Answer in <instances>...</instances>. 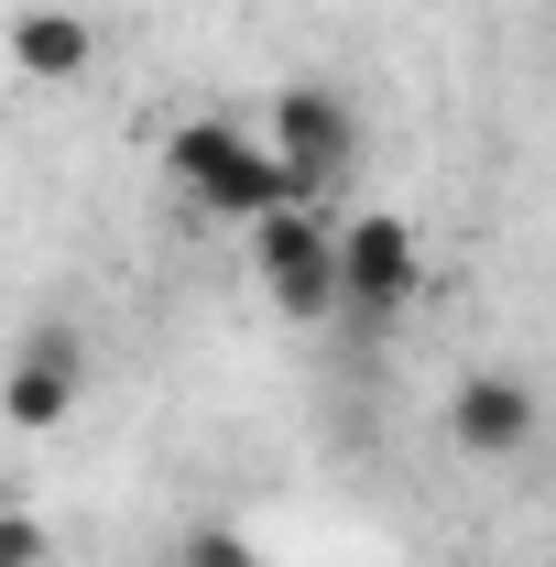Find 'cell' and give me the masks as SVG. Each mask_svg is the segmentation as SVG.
<instances>
[{
    "label": "cell",
    "mask_w": 556,
    "mask_h": 567,
    "mask_svg": "<svg viewBox=\"0 0 556 567\" xmlns=\"http://www.w3.org/2000/svg\"><path fill=\"white\" fill-rule=\"evenodd\" d=\"M164 164H175V186L208 218H240V229H262L274 208H306L295 175H284V153L251 142V132H229V121H186V132L164 142Z\"/></svg>",
    "instance_id": "obj_1"
},
{
    "label": "cell",
    "mask_w": 556,
    "mask_h": 567,
    "mask_svg": "<svg viewBox=\"0 0 556 567\" xmlns=\"http://www.w3.org/2000/svg\"><path fill=\"white\" fill-rule=\"evenodd\" d=\"M251 274L274 284L284 317H339V208H274L251 229Z\"/></svg>",
    "instance_id": "obj_2"
},
{
    "label": "cell",
    "mask_w": 556,
    "mask_h": 567,
    "mask_svg": "<svg viewBox=\"0 0 556 567\" xmlns=\"http://www.w3.org/2000/svg\"><path fill=\"white\" fill-rule=\"evenodd\" d=\"M274 153H284V175H295L306 208H339V197H349V164H360L349 99H339V87H284V99H274Z\"/></svg>",
    "instance_id": "obj_3"
},
{
    "label": "cell",
    "mask_w": 556,
    "mask_h": 567,
    "mask_svg": "<svg viewBox=\"0 0 556 567\" xmlns=\"http://www.w3.org/2000/svg\"><path fill=\"white\" fill-rule=\"evenodd\" d=\"M415 284H425V240L404 229L393 208H360V218H339V306L349 317H404L415 306Z\"/></svg>",
    "instance_id": "obj_4"
},
{
    "label": "cell",
    "mask_w": 556,
    "mask_h": 567,
    "mask_svg": "<svg viewBox=\"0 0 556 567\" xmlns=\"http://www.w3.org/2000/svg\"><path fill=\"white\" fill-rule=\"evenodd\" d=\"M76 393H87V350H76V328H33L11 371H0V425H22V436H55L76 415Z\"/></svg>",
    "instance_id": "obj_5"
},
{
    "label": "cell",
    "mask_w": 556,
    "mask_h": 567,
    "mask_svg": "<svg viewBox=\"0 0 556 567\" xmlns=\"http://www.w3.org/2000/svg\"><path fill=\"white\" fill-rule=\"evenodd\" d=\"M447 447L459 458H524L535 447V382L524 371H470L447 393Z\"/></svg>",
    "instance_id": "obj_6"
},
{
    "label": "cell",
    "mask_w": 556,
    "mask_h": 567,
    "mask_svg": "<svg viewBox=\"0 0 556 567\" xmlns=\"http://www.w3.org/2000/svg\"><path fill=\"white\" fill-rule=\"evenodd\" d=\"M11 66L44 76V87H76V76L99 66V33H87V11H66V0H33V11L11 22Z\"/></svg>",
    "instance_id": "obj_7"
},
{
    "label": "cell",
    "mask_w": 556,
    "mask_h": 567,
    "mask_svg": "<svg viewBox=\"0 0 556 567\" xmlns=\"http://www.w3.org/2000/svg\"><path fill=\"white\" fill-rule=\"evenodd\" d=\"M175 557H186V567H262V557H251V535H229V524H197Z\"/></svg>",
    "instance_id": "obj_8"
},
{
    "label": "cell",
    "mask_w": 556,
    "mask_h": 567,
    "mask_svg": "<svg viewBox=\"0 0 556 567\" xmlns=\"http://www.w3.org/2000/svg\"><path fill=\"white\" fill-rule=\"evenodd\" d=\"M44 557H55L44 513H0V567H44Z\"/></svg>",
    "instance_id": "obj_9"
}]
</instances>
